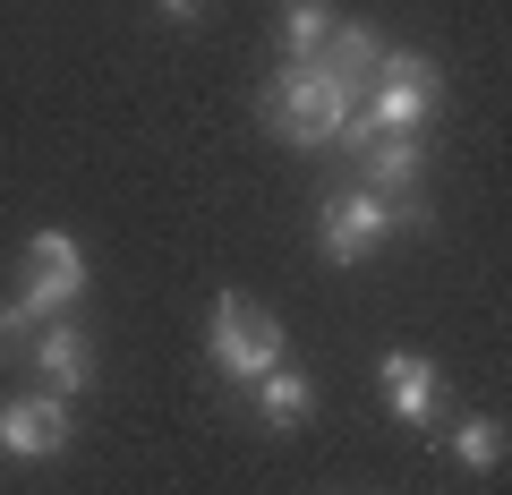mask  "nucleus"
Wrapping results in <instances>:
<instances>
[{
    "instance_id": "f257e3e1",
    "label": "nucleus",
    "mask_w": 512,
    "mask_h": 495,
    "mask_svg": "<svg viewBox=\"0 0 512 495\" xmlns=\"http://www.w3.org/2000/svg\"><path fill=\"white\" fill-rule=\"evenodd\" d=\"M350 111H359V94H350L316 52H308V60H282V69L265 77V94H256L265 137H282V146H299V154H325L333 137H342Z\"/></svg>"
},
{
    "instance_id": "f03ea898",
    "label": "nucleus",
    "mask_w": 512,
    "mask_h": 495,
    "mask_svg": "<svg viewBox=\"0 0 512 495\" xmlns=\"http://www.w3.org/2000/svg\"><path fill=\"white\" fill-rule=\"evenodd\" d=\"M393 231H427V197H367V188H333V197L316 205L325 265H367Z\"/></svg>"
},
{
    "instance_id": "7ed1b4c3",
    "label": "nucleus",
    "mask_w": 512,
    "mask_h": 495,
    "mask_svg": "<svg viewBox=\"0 0 512 495\" xmlns=\"http://www.w3.org/2000/svg\"><path fill=\"white\" fill-rule=\"evenodd\" d=\"M205 359L231 376V385H256L265 367H282V316L248 291H222L214 316H205Z\"/></svg>"
},
{
    "instance_id": "20e7f679",
    "label": "nucleus",
    "mask_w": 512,
    "mask_h": 495,
    "mask_svg": "<svg viewBox=\"0 0 512 495\" xmlns=\"http://www.w3.org/2000/svg\"><path fill=\"white\" fill-rule=\"evenodd\" d=\"M436 103H444V69L436 60H419V52H393L384 43V60H376V86H367V129L376 137H419L427 120H436Z\"/></svg>"
},
{
    "instance_id": "39448f33",
    "label": "nucleus",
    "mask_w": 512,
    "mask_h": 495,
    "mask_svg": "<svg viewBox=\"0 0 512 495\" xmlns=\"http://www.w3.org/2000/svg\"><path fill=\"white\" fill-rule=\"evenodd\" d=\"M77 299H86V248H77L69 231H35V239H26V291H18V308L52 325V316L77 308Z\"/></svg>"
},
{
    "instance_id": "423d86ee",
    "label": "nucleus",
    "mask_w": 512,
    "mask_h": 495,
    "mask_svg": "<svg viewBox=\"0 0 512 495\" xmlns=\"http://www.w3.org/2000/svg\"><path fill=\"white\" fill-rule=\"evenodd\" d=\"M376 393H384V410H393L402 427L444 419V402H453V385H444V367L427 359V350H384L376 359Z\"/></svg>"
},
{
    "instance_id": "0eeeda50",
    "label": "nucleus",
    "mask_w": 512,
    "mask_h": 495,
    "mask_svg": "<svg viewBox=\"0 0 512 495\" xmlns=\"http://www.w3.org/2000/svg\"><path fill=\"white\" fill-rule=\"evenodd\" d=\"M0 453H18V461H52L69 453V393H18V402L0 410Z\"/></svg>"
},
{
    "instance_id": "6e6552de",
    "label": "nucleus",
    "mask_w": 512,
    "mask_h": 495,
    "mask_svg": "<svg viewBox=\"0 0 512 495\" xmlns=\"http://www.w3.org/2000/svg\"><path fill=\"white\" fill-rule=\"evenodd\" d=\"M26 350H35V376L52 393H86L94 385V342L77 325H35V342H26Z\"/></svg>"
},
{
    "instance_id": "1a4fd4ad",
    "label": "nucleus",
    "mask_w": 512,
    "mask_h": 495,
    "mask_svg": "<svg viewBox=\"0 0 512 495\" xmlns=\"http://www.w3.org/2000/svg\"><path fill=\"white\" fill-rule=\"evenodd\" d=\"M248 410H256L265 427H282V436H291V427H308V419H316V385H308V367H291V359L265 367V376L248 385Z\"/></svg>"
},
{
    "instance_id": "9d476101",
    "label": "nucleus",
    "mask_w": 512,
    "mask_h": 495,
    "mask_svg": "<svg viewBox=\"0 0 512 495\" xmlns=\"http://www.w3.org/2000/svg\"><path fill=\"white\" fill-rule=\"evenodd\" d=\"M419 171H427L419 137H376V146H359V188L367 197H419Z\"/></svg>"
},
{
    "instance_id": "9b49d317",
    "label": "nucleus",
    "mask_w": 512,
    "mask_h": 495,
    "mask_svg": "<svg viewBox=\"0 0 512 495\" xmlns=\"http://www.w3.org/2000/svg\"><path fill=\"white\" fill-rule=\"evenodd\" d=\"M316 60H325V69H333V77H342V86L367 103V86H376V60H384V35H376V26H333Z\"/></svg>"
},
{
    "instance_id": "f8f14e48",
    "label": "nucleus",
    "mask_w": 512,
    "mask_h": 495,
    "mask_svg": "<svg viewBox=\"0 0 512 495\" xmlns=\"http://www.w3.org/2000/svg\"><path fill=\"white\" fill-rule=\"evenodd\" d=\"M333 0H282V60H308V52H325V35H333Z\"/></svg>"
},
{
    "instance_id": "ddd939ff",
    "label": "nucleus",
    "mask_w": 512,
    "mask_h": 495,
    "mask_svg": "<svg viewBox=\"0 0 512 495\" xmlns=\"http://www.w3.org/2000/svg\"><path fill=\"white\" fill-rule=\"evenodd\" d=\"M453 461H461L470 478L504 470V419H487V410H470V419L453 427Z\"/></svg>"
},
{
    "instance_id": "4468645a",
    "label": "nucleus",
    "mask_w": 512,
    "mask_h": 495,
    "mask_svg": "<svg viewBox=\"0 0 512 495\" xmlns=\"http://www.w3.org/2000/svg\"><path fill=\"white\" fill-rule=\"evenodd\" d=\"M35 325H43V316H26L18 299H9V308H0V359H9V350H26V342H35Z\"/></svg>"
},
{
    "instance_id": "2eb2a0df",
    "label": "nucleus",
    "mask_w": 512,
    "mask_h": 495,
    "mask_svg": "<svg viewBox=\"0 0 512 495\" xmlns=\"http://www.w3.org/2000/svg\"><path fill=\"white\" fill-rule=\"evenodd\" d=\"M154 9H163V18H171V26H197V18H205V9H214V0H154Z\"/></svg>"
}]
</instances>
